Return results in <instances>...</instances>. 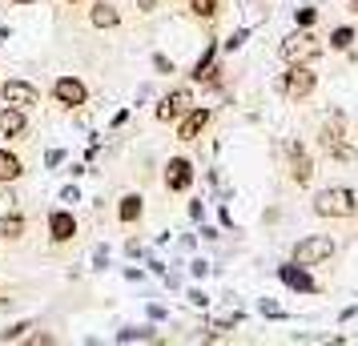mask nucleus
Listing matches in <instances>:
<instances>
[{
  "mask_svg": "<svg viewBox=\"0 0 358 346\" xmlns=\"http://www.w3.org/2000/svg\"><path fill=\"white\" fill-rule=\"evenodd\" d=\"M49 233H52V242H69V238L77 233V217L69 214V210H57V214L49 217Z\"/></svg>",
  "mask_w": 358,
  "mask_h": 346,
  "instance_id": "nucleus-10",
  "label": "nucleus"
},
{
  "mask_svg": "<svg viewBox=\"0 0 358 346\" xmlns=\"http://www.w3.org/2000/svg\"><path fill=\"white\" fill-rule=\"evenodd\" d=\"M350 45H355V33L350 29H338V33L330 36V49H350Z\"/></svg>",
  "mask_w": 358,
  "mask_h": 346,
  "instance_id": "nucleus-22",
  "label": "nucleus"
},
{
  "mask_svg": "<svg viewBox=\"0 0 358 346\" xmlns=\"http://www.w3.org/2000/svg\"><path fill=\"white\" fill-rule=\"evenodd\" d=\"M210 61H213V45H210V49H206V52H201V61H197V65H194V77H197V81H201V77L210 73Z\"/></svg>",
  "mask_w": 358,
  "mask_h": 346,
  "instance_id": "nucleus-23",
  "label": "nucleus"
},
{
  "mask_svg": "<svg viewBox=\"0 0 358 346\" xmlns=\"http://www.w3.org/2000/svg\"><path fill=\"white\" fill-rule=\"evenodd\" d=\"M20 173H24V169H20V161L8 153V149H0V182H17Z\"/></svg>",
  "mask_w": 358,
  "mask_h": 346,
  "instance_id": "nucleus-15",
  "label": "nucleus"
},
{
  "mask_svg": "<svg viewBox=\"0 0 358 346\" xmlns=\"http://www.w3.org/2000/svg\"><path fill=\"white\" fill-rule=\"evenodd\" d=\"M117 338H121V343H133V338H141V343H149V338H157V334H153V326H137V330H121V334H117Z\"/></svg>",
  "mask_w": 358,
  "mask_h": 346,
  "instance_id": "nucleus-19",
  "label": "nucleus"
},
{
  "mask_svg": "<svg viewBox=\"0 0 358 346\" xmlns=\"http://www.w3.org/2000/svg\"><path fill=\"white\" fill-rule=\"evenodd\" d=\"M322 145L330 157H338V161H350L355 157V145H346V133H342V117L330 113V121L322 125Z\"/></svg>",
  "mask_w": 358,
  "mask_h": 346,
  "instance_id": "nucleus-3",
  "label": "nucleus"
},
{
  "mask_svg": "<svg viewBox=\"0 0 358 346\" xmlns=\"http://www.w3.org/2000/svg\"><path fill=\"white\" fill-rule=\"evenodd\" d=\"M330 254H334V242H330V238H302V242L294 246V262L318 266V262H326Z\"/></svg>",
  "mask_w": 358,
  "mask_h": 346,
  "instance_id": "nucleus-4",
  "label": "nucleus"
},
{
  "mask_svg": "<svg viewBox=\"0 0 358 346\" xmlns=\"http://www.w3.org/2000/svg\"><path fill=\"white\" fill-rule=\"evenodd\" d=\"M24 330H33V326H29V322H17V326H8L4 334H0V343H13V338H20Z\"/></svg>",
  "mask_w": 358,
  "mask_h": 346,
  "instance_id": "nucleus-24",
  "label": "nucleus"
},
{
  "mask_svg": "<svg viewBox=\"0 0 358 346\" xmlns=\"http://www.w3.org/2000/svg\"><path fill=\"white\" fill-rule=\"evenodd\" d=\"M318 52H322V45L310 33H294V36L282 41V57H286L290 65H310V61H318Z\"/></svg>",
  "mask_w": 358,
  "mask_h": 346,
  "instance_id": "nucleus-2",
  "label": "nucleus"
},
{
  "mask_svg": "<svg viewBox=\"0 0 358 346\" xmlns=\"http://www.w3.org/2000/svg\"><path fill=\"white\" fill-rule=\"evenodd\" d=\"M189 302H194V306H206V302H210V298L201 294V290H189Z\"/></svg>",
  "mask_w": 358,
  "mask_h": 346,
  "instance_id": "nucleus-29",
  "label": "nucleus"
},
{
  "mask_svg": "<svg viewBox=\"0 0 358 346\" xmlns=\"http://www.w3.org/2000/svg\"><path fill=\"white\" fill-rule=\"evenodd\" d=\"M17 4H29V0H17Z\"/></svg>",
  "mask_w": 358,
  "mask_h": 346,
  "instance_id": "nucleus-31",
  "label": "nucleus"
},
{
  "mask_svg": "<svg viewBox=\"0 0 358 346\" xmlns=\"http://www.w3.org/2000/svg\"><path fill=\"white\" fill-rule=\"evenodd\" d=\"M290 173H294V182L298 185H306L310 178H314V165H310V157H306V149L302 145L290 149Z\"/></svg>",
  "mask_w": 358,
  "mask_h": 346,
  "instance_id": "nucleus-13",
  "label": "nucleus"
},
{
  "mask_svg": "<svg viewBox=\"0 0 358 346\" xmlns=\"http://www.w3.org/2000/svg\"><path fill=\"white\" fill-rule=\"evenodd\" d=\"M189 109H194V93H189V89H173V93L157 105V121H173V117L189 113Z\"/></svg>",
  "mask_w": 358,
  "mask_h": 346,
  "instance_id": "nucleus-7",
  "label": "nucleus"
},
{
  "mask_svg": "<svg viewBox=\"0 0 358 346\" xmlns=\"http://www.w3.org/2000/svg\"><path fill=\"white\" fill-rule=\"evenodd\" d=\"M350 4H355V13H358V0H350Z\"/></svg>",
  "mask_w": 358,
  "mask_h": 346,
  "instance_id": "nucleus-30",
  "label": "nucleus"
},
{
  "mask_svg": "<svg viewBox=\"0 0 358 346\" xmlns=\"http://www.w3.org/2000/svg\"><path fill=\"white\" fill-rule=\"evenodd\" d=\"M117 20L121 17H117L113 4H97V8H93V24H97V29H113Z\"/></svg>",
  "mask_w": 358,
  "mask_h": 346,
  "instance_id": "nucleus-17",
  "label": "nucleus"
},
{
  "mask_svg": "<svg viewBox=\"0 0 358 346\" xmlns=\"http://www.w3.org/2000/svg\"><path fill=\"white\" fill-rule=\"evenodd\" d=\"M282 93L290 101H302L314 93V73H310L306 65H294L290 73H286V81H282Z\"/></svg>",
  "mask_w": 358,
  "mask_h": 346,
  "instance_id": "nucleus-6",
  "label": "nucleus"
},
{
  "mask_svg": "<svg viewBox=\"0 0 358 346\" xmlns=\"http://www.w3.org/2000/svg\"><path fill=\"white\" fill-rule=\"evenodd\" d=\"M153 69H157V73H173V61H165V57H153Z\"/></svg>",
  "mask_w": 358,
  "mask_h": 346,
  "instance_id": "nucleus-26",
  "label": "nucleus"
},
{
  "mask_svg": "<svg viewBox=\"0 0 358 346\" xmlns=\"http://www.w3.org/2000/svg\"><path fill=\"white\" fill-rule=\"evenodd\" d=\"M0 97H4V105H13V109H33V105H41V93L29 81H4L0 85Z\"/></svg>",
  "mask_w": 358,
  "mask_h": 346,
  "instance_id": "nucleus-5",
  "label": "nucleus"
},
{
  "mask_svg": "<svg viewBox=\"0 0 358 346\" xmlns=\"http://www.w3.org/2000/svg\"><path fill=\"white\" fill-rule=\"evenodd\" d=\"M117 217H121V222H137V217H141V198H137V194L121 198V206H117Z\"/></svg>",
  "mask_w": 358,
  "mask_h": 346,
  "instance_id": "nucleus-16",
  "label": "nucleus"
},
{
  "mask_svg": "<svg viewBox=\"0 0 358 346\" xmlns=\"http://www.w3.org/2000/svg\"><path fill=\"white\" fill-rule=\"evenodd\" d=\"M20 133H24V109H13L8 105L0 113V137H20Z\"/></svg>",
  "mask_w": 358,
  "mask_h": 346,
  "instance_id": "nucleus-14",
  "label": "nucleus"
},
{
  "mask_svg": "<svg viewBox=\"0 0 358 346\" xmlns=\"http://www.w3.org/2000/svg\"><path fill=\"white\" fill-rule=\"evenodd\" d=\"M314 17H318L314 8H302V13H298V24H302V29H310V24H314Z\"/></svg>",
  "mask_w": 358,
  "mask_h": 346,
  "instance_id": "nucleus-25",
  "label": "nucleus"
},
{
  "mask_svg": "<svg viewBox=\"0 0 358 346\" xmlns=\"http://www.w3.org/2000/svg\"><path fill=\"white\" fill-rule=\"evenodd\" d=\"M20 233H24V222H20L17 214L0 217V238H20Z\"/></svg>",
  "mask_w": 358,
  "mask_h": 346,
  "instance_id": "nucleus-18",
  "label": "nucleus"
},
{
  "mask_svg": "<svg viewBox=\"0 0 358 346\" xmlns=\"http://www.w3.org/2000/svg\"><path fill=\"white\" fill-rule=\"evenodd\" d=\"M52 93H57V101H61V105H69V109H77V105H85V97H89V93H85V85L77 81V77H61Z\"/></svg>",
  "mask_w": 358,
  "mask_h": 346,
  "instance_id": "nucleus-8",
  "label": "nucleus"
},
{
  "mask_svg": "<svg viewBox=\"0 0 358 346\" xmlns=\"http://www.w3.org/2000/svg\"><path fill=\"white\" fill-rule=\"evenodd\" d=\"M262 314H270V318H282V306H278V302H262Z\"/></svg>",
  "mask_w": 358,
  "mask_h": 346,
  "instance_id": "nucleus-27",
  "label": "nucleus"
},
{
  "mask_svg": "<svg viewBox=\"0 0 358 346\" xmlns=\"http://www.w3.org/2000/svg\"><path fill=\"white\" fill-rule=\"evenodd\" d=\"M278 274H282V282H286L290 290H306V294H310V290H318V286H314V278L306 274V266H298V262H294V266H282Z\"/></svg>",
  "mask_w": 358,
  "mask_h": 346,
  "instance_id": "nucleus-11",
  "label": "nucleus"
},
{
  "mask_svg": "<svg viewBox=\"0 0 358 346\" xmlns=\"http://www.w3.org/2000/svg\"><path fill=\"white\" fill-rule=\"evenodd\" d=\"M206 125H210V109H189V117H185V121H181L178 137H181V141H194L197 133L206 129Z\"/></svg>",
  "mask_w": 358,
  "mask_h": 346,
  "instance_id": "nucleus-12",
  "label": "nucleus"
},
{
  "mask_svg": "<svg viewBox=\"0 0 358 346\" xmlns=\"http://www.w3.org/2000/svg\"><path fill=\"white\" fill-rule=\"evenodd\" d=\"M194 182V165L185 161V157H173V161L165 165V185L169 189H189Z\"/></svg>",
  "mask_w": 358,
  "mask_h": 346,
  "instance_id": "nucleus-9",
  "label": "nucleus"
},
{
  "mask_svg": "<svg viewBox=\"0 0 358 346\" xmlns=\"http://www.w3.org/2000/svg\"><path fill=\"white\" fill-rule=\"evenodd\" d=\"M242 41H245V29H242V33H234V36H229V41H226V49H238Z\"/></svg>",
  "mask_w": 358,
  "mask_h": 346,
  "instance_id": "nucleus-28",
  "label": "nucleus"
},
{
  "mask_svg": "<svg viewBox=\"0 0 358 346\" xmlns=\"http://www.w3.org/2000/svg\"><path fill=\"white\" fill-rule=\"evenodd\" d=\"M358 206V194L355 189H342V185H334V189H322L318 198H314V214L322 217H350Z\"/></svg>",
  "mask_w": 358,
  "mask_h": 346,
  "instance_id": "nucleus-1",
  "label": "nucleus"
},
{
  "mask_svg": "<svg viewBox=\"0 0 358 346\" xmlns=\"http://www.w3.org/2000/svg\"><path fill=\"white\" fill-rule=\"evenodd\" d=\"M8 214H17V194L13 189H0V217H8Z\"/></svg>",
  "mask_w": 358,
  "mask_h": 346,
  "instance_id": "nucleus-21",
  "label": "nucleus"
},
{
  "mask_svg": "<svg viewBox=\"0 0 358 346\" xmlns=\"http://www.w3.org/2000/svg\"><path fill=\"white\" fill-rule=\"evenodd\" d=\"M189 8H194V17H206L210 20L217 13V0H189Z\"/></svg>",
  "mask_w": 358,
  "mask_h": 346,
  "instance_id": "nucleus-20",
  "label": "nucleus"
}]
</instances>
